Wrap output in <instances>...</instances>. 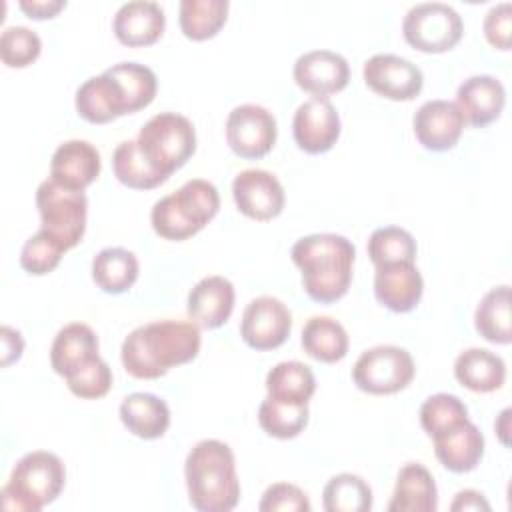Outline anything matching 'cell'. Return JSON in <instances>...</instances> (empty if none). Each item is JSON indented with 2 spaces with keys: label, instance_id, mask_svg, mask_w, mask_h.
Masks as SVG:
<instances>
[{
  "label": "cell",
  "instance_id": "cell-1",
  "mask_svg": "<svg viewBox=\"0 0 512 512\" xmlns=\"http://www.w3.org/2000/svg\"><path fill=\"white\" fill-rule=\"evenodd\" d=\"M200 326L182 320H156L134 328L122 342L124 370L138 380L164 376L172 366L194 360L200 352Z\"/></svg>",
  "mask_w": 512,
  "mask_h": 512
},
{
  "label": "cell",
  "instance_id": "cell-2",
  "mask_svg": "<svg viewBox=\"0 0 512 512\" xmlns=\"http://www.w3.org/2000/svg\"><path fill=\"white\" fill-rule=\"evenodd\" d=\"M290 256L302 272L304 292L314 302L332 304L348 292L356 248L346 236L330 232L304 236L292 246Z\"/></svg>",
  "mask_w": 512,
  "mask_h": 512
},
{
  "label": "cell",
  "instance_id": "cell-3",
  "mask_svg": "<svg viewBox=\"0 0 512 512\" xmlns=\"http://www.w3.org/2000/svg\"><path fill=\"white\" fill-rule=\"evenodd\" d=\"M188 500L198 512H228L240 500L232 448L222 440H200L184 462Z\"/></svg>",
  "mask_w": 512,
  "mask_h": 512
},
{
  "label": "cell",
  "instance_id": "cell-4",
  "mask_svg": "<svg viewBox=\"0 0 512 512\" xmlns=\"http://www.w3.org/2000/svg\"><path fill=\"white\" fill-rule=\"evenodd\" d=\"M220 208V196L212 182L194 178L176 192L162 196L150 212L154 232L164 240H186L198 234Z\"/></svg>",
  "mask_w": 512,
  "mask_h": 512
},
{
  "label": "cell",
  "instance_id": "cell-5",
  "mask_svg": "<svg viewBox=\"0 0 512 512\" xmlns=\"http://www.w3.org/2000/svg\"><path fill=\"white\" fill-rule=\"evenodd\" d=\"M66 482L62 460L46 450L24 454L12 468L10 480L4 484L2 508L16 512H38L54 502Z\"/></svg>",
  "mask_w": 512,
  "mask_h": 512
},
{
  "label": "cell",
  "instance_id": "cell-6",
  "mask_svg": "<svg viewBox=\"0 0 512 512\" xmlns=\"http://www.w3.org/2000/svg\"><path fill=\"white\" fill-rule=\"evenodd\" d=\"M136 142L144 158L170 178L196 152V130L186 116L160 112L140 128Z\"/></svg>",
  "mask_w": 512,
  "mask_h": 512
},
{
  "label": "cell",
  "instance_id": "cell-7",
  "mask_svg": "<svg viewBox=\"0 0 512 512\" xmlns=\"http://www.w3.org/2000/svg\"><path fill=\"white\" fill-rule=\"evenodd\" d=\"M36 208L40 228L60 242L64 250L80 244L88 214V198L84 192L64 188L52 178H46L36 188Z\"/></svg>",
  "mask_w": 512,
  "mask_h": 512
},
{
  "label": "cell",
  "instance_id": "cell-8",
  "mask_svg": "<svg viewBox=\"0 0 512 512\" xmlns=\"http://www.w3.org/2000/svg\"><path fill=\"white\" fill-rule=\"evenodd\" d=\"M402 34L412 48L428 54H440L460 42L464 22L460 14L444 2H422L406 12Z\"/></svg>",
  "mask_w": 512,
  "mask_h": 512
},
{
  "label": "cell",
  "instance_id": "cell-9",
  "mask_svg": "<svg viewBox=\"0 0 512 512\" xmlns=\"http://www.w3.org/2000/svg\"><path fill=\"white\" fill-rule=\"evenodd\" d=\"M414 372V360L408 350L382 344L358 356L352 368V380L362 392L384 396L404 390L412 382Z\"/></svg>",
  "mask_w": 512,
  "mask_h": 512
},
{
  "label": "cell",
  "instance_id": "cell-10",
  "mask_svg": "<svg viewBox=\"0 0 512 512\" xmlns=\"http://www.w3.org/2000/svg\"><path fill=\"white\" fill-rule=\"evenodd\" d=\"M276 118L260 104H240L226 118V142L230 150L246 160L266 156L276 144Z\"/></svg>",
  "mask_w": 512,
  "mask_h": 512
},
{
  "label": "cell",
  "instance_id": "cell-11",
  "mask_svg": "<svg viewBox=\"0 0 512 512\" xmlns=\"http://www.w3.org/2000/svg\"><path fill=\"white\" fill-rule=\"evenodd\" d=\"M292 330L288 306L274 296H258L248 302L240 322V336L252 350H274L282 346Z\"/></svg>",
  "mask_w": 512,
  "mask_h": 512
},
{
  "label": "cell",
  "instance_id": "cell-12",
  "mask_svg": "<svg viewBox=\"0 0 512 512\" xmlns=\"http://www.w3.org/2000/svg\"><path fill=\"white\" fill-rule=\"evenodd\" d=\"M362 76L372 92L398 102L414 100L424 86L422 70L396 54H374L364 62Z\"/></svg>",
  "mask_w": 512,
  "mask_h": 512
},
{
  "label": "cell",
  "instance_id": "cell-13",
  "mask_svg": "<svg viewBox=\"0 0 512 512\" xmlns=\"http://www.w3.org/2000/svg\"><path fill=\"white\" fill-rule=\"evenodd\" d=\"M236 208L258 222L272 220L284 210V188L280 180L266 170L250 168L236 174L232 182Z\"/></svg>",
  "mask_w": 512,
  "mask_h": 512
},
{
  "label": "cell",
  "instance_id": "cell-14",
  "mask_svg": "<svg viewBox=\"0 0 512 512\" xmlns=\"http://www.w3.org/2000/svg\"><path fill=\"white\" fill-rule=\"evenodd\" d=\"M294 142L306 154L328 152L340 136V116L328 98H310L302 102L292 120Z\"/></svg>",
  "mask_w": 512,
  "mask_h": 512
},
{
  "label": "cell",
  "instance_id": "cell-15",
  "mask_svg": "<svg viewBox=\"0 0 512 512\" xmlns=\"http://www.w3.org/2000/svg\"><path fill=\"white\" fill-rule=\"evenodd\" d=\"M294 82L312 98H328L348 86L350 66L346 58L332 50H310L294 62Z\"/></svg>",
  "mask_w": 512,
  "mask_h": 512
},
{
  "label": "cell",
  "instance_id": "cell-16",
  "mask_svg": "<svg viewBox=\"0 0 512 512\" xmlns=\"http://www.w3.org/2000/svg\"><path fill=\"white\" fill-rule=\"evenodd\" d=\"M466 122L454 102L428 100L424 102L414 118L412 128L416 140L432 152H444L458 144Z\"/></svg>",
  "mask_w": 512,
  "mask_h": 512
},
{
  "label": "cell",
  "instance_id": "cell-17",
  "mask_svg": "<svg viewBox=\"0 0 512 512\" xmlns=\"http://www.w3.org/2000/svg\"><path fill=\"white\" fill-rule=\"evenodd\" d=\"M74 104L78 116L90 124H106L118 116L130 114L124 88L108 70L80 84Z\"/></svg>",
  "mask_w": 512,
  "mask_h": 512
},
{
  "label": "cell",
  "instance_id": "cell-18",
  "mask_svg": "<svg viewBox=\"0 0 512 512\" xmlns=\"http://www.w3.org/2000/svg\"><path fill=\"white\" fill-rule=\"evenodd\" d=\"M454 104L458 106L466 124L484 128L502 114L506 90L498 78L490 74H476L458 86Z\"/></svg>",
  "mask_w": 512,
  "mask_h": 512
},
{
  "label": "cell",
  "instance_id": "cell-19",
  "mask_svg": "<svg viewBox=\"0 0 512 512\" xmlns=\"http://www.w3.org/2000/svg\"><path fill=\"white\" fill-rule=\"evenodd\" d=\"M424 292V280L414 262H396L376 266L374 296L392 312L404 314L418 306Z\"/></svg>",
  "mask_w": 512,
  "mask_h": 512
},
{
  "label": "cell",
  "instance_id": "cell-20",
  "mask_svg": "<svg viewBox=\"0 0 512 512\" xmlns=\"http://www.w3.org/2000/svg\"><path fill=\"white\" fill-rule=\"evenodd\" d=\"M102 160L96 146L86 140L62 142L50 160V178L64 188L84 192L100 174Z\"/></svg>",
  "mask_w": 512,
  "mask_h": 512
},
{
  "label": "cell",
  "instance_id": "cell-21",
  "mask_svg": "<svg viewBox=\"0 0 512 512\" xmlns=\"http://www.w3.org/2000/svg\"><path fill=\"white\" fill-rule=\"evenodd\" d=\"M234 286L224 276L202 278L188 294L186 310L194 324L206 330L220 328L228 322L234 310Z\"/></svg>",
  "mask_w": 512,
  "mask_h": 512
},
{
  "label": "cell",
  "instance_id": "cell-22",
  "mask_svg": "<svg viewBox=\"0 0 512 512\" xmlns=\"http://www.w3.org/2000/svg\"><path fill=\"white\" fill-rule=\"evenodd\" d=\"M164 26H166L164 10L160 8L158 2H150V0H134V2L122 4L116 10L114 22H112V30L118 42L130 48L154 44L162 36Z\"/></svg>",
  "mask_w": 512,
  "mask_h": 512
},
{
  "label": "cell",
  "instance_id": "cell-23",
  "mask_svg": "<svg viewBox=\"0 0 512 512\" xmlns=\"http://www.w3.org/2000/svg\"><path fill=\"white\" fill-rule=\"evenodd\" d=\"M434 440V454L440 464L454 472L464 474L474 470L484 456V436L470 418L438 436Z\"/></svg>",
  "mask_w": 512,
  "mask_h": 512
},
{
  "label": "cell",
  "instance_id": "cell-24",
  "mask_svg": "<svg viewBox=\"0 0 512 512\" xmlns=\"http://www.w3.org/2000/svg\"><path fill=\"white\" fill-rule=\"evenodd\" d=\"M98 356V336L82 322H72L60 328L50 348L52 370L62 378L72 376Z\"/></svg>",
  "mask_w": 512,
  "mask_h": 512
},
{
  "label": "cell",
  "instance_id": "cell-25",
  "mask_svg": "<svg viewBox=\"0 0 512 512\" xmlns=\"http://www.w3.org/2000/svg\"><path fill=\"white\" fill-rule=\"evenodd\" d=\"M438 508V490L434 476L420 462H408L396 476V486L388 512H434Z\"/></svg>",
  "mask_w": 512,
  "mask_h": 512
},
{
  "label": "cell",
  "instance_id": "cell-26",
  "mask_svg": "<svg viewBox=\"0 0 512 512\" xmlns=\"http://www.w3.org/2000/svg\"><path fill=\"white\" fill-rule=\"evenodd\" d=\"M120 420L134 436L154 440L166 434L170 426V408L156 394L134 392L122 400Z\"/></svg>",
  "mask_w": 512,
  "mask_h": 512
},
{
  "label": "cell",
  "instance_id": "cell-27",
  "mask_svg": "<svg viewBox=\"0 0 512 512\" xmlns=\"http://www.w3.org/2000/svg\"><path fill=\"white\" fill-rule=\"evenodd\" d=\"M456 380L472 392H494L506 380L504 360L486 348H468L454 362Z\"/></svg>",
  "mask_w": 512,
  "mask_h": 512
},
{
  "label": "cell",
  "instance_id": "cell-28",
  "mask_svg": "<svg viewBox=\"0 0 512 512\" xmlns=\"http://www.w3.org/2000/svg\"><path fill=\"white\" fill-rule=\"evenodd\" d=\"M138 268L134 252L120 246L104 248L92 260V280L106 294H122L134 286Z\"/></svg>",
  "mask_w": 512,
  "mask_h": 512
},
{
  "label": "cell",
  "instance_id": "cell-29",
  "mask_svg": "<svg viewBox=\"0 0 512 512\" xmlns=\"http://www.w3.org/2000/svg\"><path fill=\"white\" fill-rule=\"evenodd\" d=\"M302 348L318 362L334 364L348 354V334L330 316H312L302 328Z\"/></svg>",
  "mask_w": 512,
  "mask_h": 512
},
{
  "label": "cell",
  "instance_id": "cell-30",
  "mask_svg": "<svg viewBox=\"0 0 512 512\" xmlns=\"http://www.w3.org/2000/svg\"><path fill=\"white\" fill-rule=\"evenodd\" d=\"M268 396L288 404H308L316 390V378L310 366L298 360L280 362L266 374Z\"/></svg>",
  "mask_w": 512,
  "mask_h": 512
},
{
  "label": "cell",
  "instance_id": "cell-31",
  "mask_svg": "<svg viewBox=\"0 0 512 512\" xmlns=\"http://www.w3.org/2000/svg\"><path fill=\"white\" fill-rule=\"evenodd\" d=\"M478 334L492 344H510V286L502 284L484 294L474 312Z\"/></svg>",
  "mask_w": 512,
  "mask_h": 512
},
{
  "label": "cell",
  "instance_id": "cell-32",
  "mask_svg": "<svg viewBox=\"0 0 512 512\" xmlns=\"http://www.w3.org/2000/svg\"><path fill=\"white\" fill-rule=\"evenodd\" d=\"M228 8V0H182L178 14L182 34L196 42L216 36L228 18Z\"/></svg>",
  "mask_w": 512,
  "mask_h": 512
},
{
  "label": "cell",
  "instance_id": "cell-33",
  "mask_svg": "<svg viewBox=\"0 0 512 512\" xmlns=\"http://www.w3.org/2000/svg\"><path fill=\"white\" fill-rule=\"evenodd\" d=\"M112 170L118 182L132 190H150L168 180L144 158L136 140H124L116 146L112 154Z\"/></svg>",
  "mask_w": 512,
  "mask_h": 512
},
{
  "label": "cell",
  "instance_id": "cell-34",
  "mask_svg": "<svg viewBox=\"0 0 512 512\" xmlns=\"http://www.w3.org/2000/svg\"><path fill=\"white\" fill-rule=\"evenodd\" d=\"M322 506L326 512H368L372 508V488L362 476L336 474L324 486Z\"/></svg>",
  "mask_w": 512,
  "mask_h": 512
},
{
  "label": "cell",
  "instance_id": "cell-35",
  "mask_svg": "<svg viewBox=\"0 0 512 512\" xmlns=\"http://www.w3.org/2000/svg\"><path fill=\"white\" fill-rule=\"evenodd\" d=\"M258 424L272 438H296L308 424V404H288L266 396L258 408Z\"/></svg>",
  "mask_w": 512,
  "mask_h": 512
},
{
  "label": "cell",
  "instance_id": "cell-36",
  "mask_svg": "<svg viewBox=\"0 0 512 512\" xmlns=\"http://www.w3.org/2000/svg\"><path fill=\"white\" fill-rule=\"evenodd\" d=\"M368 256L374 266H386L396 262L416 260V240L400 226L376 228L368 238Z\"/></svg>",
  "mask_w": 512,
  "mask_h": 512
},
{
  "label": "cell",
  "instance_id": "cell-37",
  "mask_svg": "<svg viewBox=\"0 0 512 512\" xmlns=\"http://www.w3.org/2000/svg\"><path fill=\"white\" fill-rule=\"evenodd\" d=\"M106 70L122 84L130 114L146 108L154 100L158 90V80L148 66L138 62H118Z\"/></svg>",
  "mask_w": 512,
  "mask_h": 512
},
{
  "label": "cell",
  "instance_id": "cell-38",
  "mask_svg": "<svg viewBox=\"0 0 512 512\" xmlns=\"http://www.w3.org/2000/svg\"><path fill=\"white\" fill-rule=\"evenodd\" d=\"M466 420H468V408L454 394L438 392V394L426 398L424 404L420 406V424L430 438H434Z\"/></svg>",
  "mask_w": 512,
  "mask_h": 512
},
{
  "label": "cell",
  "instance_id": "cell-39",
  "mask_svg": "<svg viewBox=\"0 0 512 512\" xmlns=\"http://www.w3.org/2000/svg\"><path fill=\"white\" fill-rule=\"evenodd\" d=\"M66 250L42 228L34 232L20 250V266L32 276L50 274L62 260Z\"/></svg>",
  "mask_w": 512,
  "mask_h": 512
},
{
  "label": "cell",
  "instance_id": "cell-40",
  "mask_svg": "<svg viewBox=\"0 0 512 512\" xmlns=\"http://www.w3.org/2000/svg\"><path fill=\"white\" fill-rule=\"evenodd\" d=\"M42 50L40 36L26 26H8L0 36V58L8 68L30 66Z\"/></svg>",
  "mask_w": 512,
  "mask_h": 512
},
{
  "label": "cell",
  "instance_id": "cell-41",
  "mask_svg": "<svg viewBox=\"0 0 512 512\" xmlns=\"http://www.w3.org/2000/svg\"><path fill=\"white\" fill-rule=\"evenodd\" d=\"M68 390L84 400H96L108 394L112 386V370L110 366L98 356L72 376L64 378Z\"/></svg>",
  "mask_w": 512,
  "mask_h": 512
},
{
  "label": "cell",
  "instance_id": "cell-42",
  "mask_svg": "<svg viewBox=\"0 0 512 512\" xmlns=\"http://www.w3.org/2000/svg\"><path fill=\"white\" fill-rule=\"evenodd\" d=\"M308 496L294 484L276 482L268 486L258 504L260 512H310Z\"/></svg>",
  "mask_w": 512,
  "mask_h": 512
},
{
  "label": "cell",
  "instance_id": "cell-43",
  "mask_svg": "<svg viewBox=\"0 0 512 512\" xmlns=\"http://www.w3.org/2000/svg\"><path fill=\"white\" fill-rule=\"evenodd\" d=\"M484 36L486 40L498 48L508 50L510 48V28H512V4L500 2L492 6L484 18Z\"/></svg>",
  "mask_w": 512,
  "mask_h": 512
},
{
  "label": "cell",
  "instance_id": "cell-44",
  "mask_svg": "<svg viewBox=\"0 0 512 512\" xmlns=\"http://www.w3.org/2000/svg\"><path fill=\"white\" fill-rule=\"evenodd\" d=\"M0 340H2V360H0V364H2V368H6L22 356L24 338L18 330L4 324L0 328Z\"/></svg>",
  "mask_w": 512,
  "mask_h": 512
},
{
  "label": "cell",
  "instance_id": "cell-45",
  "mask_svg": "<svg viewBox=\"0 0 512 512\" xmlns=\"http://www.w3.org/2000/svg\"><path fill=\"white\" fill-rule=\"evenodd\" d=\"M20 10L34 20L54 18L62 8H66V0H20Z\"/></svg>",
  "mask_w": 512,
  "mask_h": 512
},
{
  "label": "cell",
  "instance_id": "cell-46",
  "mask_svg": "<svg viewBox=\"0 0 512 512\" xmlns=\"http://www.w3.org/2000/svg\"><path fill=\"white\" fill-rule=\"evenodd\" d=\"M452 512L458 510H490V504L486 502L484 494L476 492V490H460L454 498V502L450 504Z\"/></svg>",
  "mask_w": 512,
  "mask_h": 512
},
{
  "label": "cell",
  "instance_id": "cell-47",
  "mask_svg": "<svg viewBox=\"0 0 512 512\" xmlns=\"http://www.w3.org/2000/svg\"><path fill=\"white\" fill-rule=\"evenodd\" d=\"M508 422H510V408H504V410L500 412L496 424H494V428H496V432H498V436H500V442H502L504 446H508V436H506L508 430H510Z\"/></svg>",
  "mask_w": 512,
  "mask_h": 512
}]
</instances>
